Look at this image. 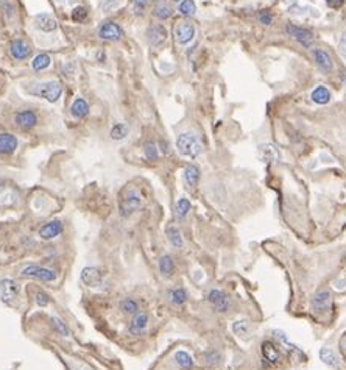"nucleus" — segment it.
Returning <instances> with one entry per match:
<instances>
[{
    "label": "nucleus",
    "instance_id": "f257e3e1",
    "mask_svg": "<svg viewBox=\"0 0 346 370\" xmlns=\"http://www.w3.org/2000/svg\"><path fill=\"white\" fill-rule=\"evenodd\" d=\"M176 147H178V151L182 157L191 158V160L198 158L203 151V144H201L200 138L194 133L179 135L178 139H176Z\"/></svg>",
    "mask_w": 346,
    "mask_h": 370
},
{
    "label": "nucleus",
    "instance_id": "f03ea898",
    "mask_svg": "<svg viewBox=\"0 0 346 370\" xmlns=\"http://www.w3.org/2000/svg\"><path fill=\"white\" fill-rule=\"evenodd\" d=\"M142 197L136 191H128L119 202V214L123 219H128L141 208Z\"/></svg>",
    "mask_w": 346,
    "mask_h": 370
},
{
    "label": "nucleus",
    "instance_id": "7ed1b4c3",
    "mask_svg": "<svg viewBox=\"0 0 346 370\" xmlns=\"http://www.w3.org/2000/svg\"><path fill=\"white\" fill-rule=\"evenodd\" d=\"M20 275L24 278H35L44 283H52L56 280V272L52 269H47L44 266H38V264H30L27 267L22 269Z\"/></svg>",
    "mask_w": 346,
    "mask_h": 370
},
{
    "label": "nucleus",
    "instance_id": "20e7f679",
    "mask_svg": "<svg viewBox=\"0 0 346 370\" xmlns=\"http://www.w3.org/2000/svg\"><path fill=\"white\" fill-rule=\"evenodd\" d=\"M207 301L217 313H226L231 306L229 295L220 289H211L207 294Z\"/></svg>",
    "mask_w": 346,
    "mask_h": 370
},
{
    "label": "nucleus",
    "instance_id": "39448f33",
    "mask_svg": "<svg viewBox=\"0 0 346 370\" xmlns=\"http://www.w3.org/2000/svg\"><path fill=\"white\" fill-rule=\"evenodd\" d=\"M310 304L313 308V311H317V313L329 311L331 306H332V294H331V291L326 289V288L317 291L315 295H313L312 300H310Z\"/></svg>",
    "mask_w": 346,
    "mask_h": 370
},
{
    "label": "nucleus",
    "instance_id": "423d86ee",
    "mask_svg": "<svg viewBox=\"0 0 346 370\" xmlns=\"http://www.w3.org/2000/svg\"><path fill=\"white\" fill-rule=\"evenodd\" d=\"M150 323V316L145 311H139L137 314L133 316L130 325H128V333L131 336H142L147 331V327Z\"/></svg>",
    "mask_w": 346,
    "mask_h": 370
},
{
    "label": "nucleus",
    "instance_id": "0eeeda50",
    "mask_svg": "<svg viewBox=\"0 0 346 370\" xmlns=\"http://www.w3.org/2000/svg\"><path fill=\"white\" fill-rule=\"evenodd\" d=\"M81 281L89 288H100L103 285V273L97 267H84L81 270Z\"/></svg>",
    "mask_w": 346,
    "mask_h": 370
},
{
    "label": "nucleus",
    "instance_id": "6e6552de",
    "mask_svg": "<svg viewBox=\"0 0 346 370\" xmlns=\"http://www.w3.org/2000/svg\"><path fill=\"white\" fill-rule=\"evenodd\" d=\"M287 33H289L293 39H296L298 42H301L304 47H310V46L313 44V35H312V32H309V30H306V28H303V27H296V25H293V24H289V25H287Z\"/></svg>",
    "mask_w": 346,
    "mask_h": 370
},
{
    "label": "nucleus",
    "instance_id": "1a4fd4ad",
    "mask_svg": "<svg viewBox=\"0 0 346 370\" xmlns=\"http://www.w3.org/2000/svg\"><path fill=\"white\" fill-rule=\"evenodd\" d=\"M195 36V28L192 24L189 22H179L175 27V39L179 44H187L191 42Z\"/></svg>",
    "mask_w": 346,
    "mask_h": 370
},
{
    "label": "nucleus",
    "instance_id": "9d476101",
    "mask_svg": "<svg viewBox=\"0 0 346 370\" xmlns=\"http://www.w3.org/2000/svg\"><path fill=\"white\" fill-rule=\"evenodd\" d=\"M273 337L279 342V345H281V347H284L286 352L290 353L293 358H296V359H298V358H299V359H304V355L299 352L298 347H295V345L289 341V337H287V334H286L284 331H281V330H273Z\"/></svg>",
    "mask_w": 346,
    "mask_h": 370
},
{
    "label": "nucleus",
    "instance_id": "9b49d317",
    "mask_svg": "<svg viewBox=\"0 0 346 370\" xmlns=\"http://www.w3.org/2000/svg\"><path fill=\"white\" fill-rule=\"evenodd\" d=\"M61 92H62V88H61V84H59L58 81H47V83H44V84L41 86L39 96L44 97L47 102L53 103V102H56V100L59 99Z\"/></svg>",
    "mask_w": 346,
    "mask_h": 370
},
{
    "label": "nucleus",
    "instance_id": "f8f14e48",
    "mask_svg": "<svg viewBox=\"0 0 346 370\" xmlns=\"http://www.w3.org/2000/svg\"><path fill=\"white\" fill-rule=\"evenodd\" d=\"M99 36L105 41H119L122 36V28L116 22H105L99 30Z\"/></svg>",
    "mask_w": 346,
    "mask_h": 370
},
{
    "label": "nucleus",
    "instance_id": "ddd939ff",
    "mask_svg": "<svg viewBox=\"0 0 346 370\" xmlns=\"http://www.w3.org/2000/svg\"><path fill=\"white\" fill-rule=\"evenodd\" d=\"M16 123L20 130H31L38 123V117L33 111L24 110L16 114Z\"/></svg>",
    "mask_w": 346,
    "mask_h": 370
},
{
    "label": "nucleus",
    "instance_id": "4468645a",
    "mask_svg": "<svg viewBox=\"0 0 346 370\" xmlns=\"http://www.w3.org/2000/svg\"><path fill=\"white\" fill-rule=\"evenodd\" d=\"M19 291H20L19 285L13 280L0 281V298H2L5 303H10L11 300H14L17 297Z\"/></svg>",
    "mask_w": 346,
    "mask_h": 370
},
{
    "label": "nucleus",
    "instance_id": "2eb2a0df",
    "mask_svg": "<svg viewBox=\"0 0 346 370\" xmlns=\"http://www.w3.org/2000/svg\"><path fill=\"white\" fill-rule=\"evenodd\" d=\"M62 233V224L61 221H49L47 224H44L39 230V236L44 241H52L55 237H58Z\"/></svg>",
    "mask_w": 346,
    "mask_h": 370
},
{
    "label": "nucleus",
    "instance_id": "dca6fc26",
    "mask_svg": "<svg viewBox=\"0 0 346 370\" xmlns=\"http://www.w3.org/2000/svg\"><path fill=\"white\" fill-rule=\"evenodd\" d=\"M147 39L151 46H161L167 39V30L163 25H150L147 28Z\"/></svg>",
    "mask_w": 346,
    "mask_h": 370
},
{
    "label": "nucleus",
    "instance_id": "f3484780",
    "mask_svg": "<svg viewBox=\"0 0 346 370\" xmlns=\"http://www.w3.org/2000/svg\"><path fill=\"white\" fill-rule=\"evenodd\" d=\"M17 148V138L11 133H0V153L11 155Z\"/></svg>",
    "mask_w": 346,
    "mask_h": 370
},
{
    "label": "nucleus",
    "instance_id": "a211bd4d",
    "mask_svg": "<svg viewBox=\"0 0 346 370\" xmlns=\"http://www.w3.org/2000/svg\"><path fill=\"white\" fill-rule=\"evenodd\" d=\"M259 155H261L262 161L268 163V164L279 161V151L273 144H262L259 147Z\"/></svg>",
    "mask_w": 346,
    "mask_h": 370
},
{
    "label": "nucleus",
    "instance_id": "6ab92c4d",
    "mask_svg": "<svg viewBox=\"0 0 346 370\" xmlns=\"http://www.w3.org/2000/svg\"><path fill=\"white\" fill-rule=\"evenodd\" d=\"M10 52H11L13 58H16V59H25V58L30 55L31 49H30V46H28L25 41H22V39H16V41L11 42V46H10Z\"/></svg>",
    "mask_w": 346,
    "mask_h": 370
},
{
    "label": "nucleus",
    "instance_id": "aec40b11",
    "mask_svg": "<svg viewBox=\"0 0 346 370\" xmlns=\"http://www.w3.org/2000/svg\"><path fill=\"white\" fill-rule=\"evenodd\" d=\"M119 310H120L125 316H134V314H137V313L141 311V310H139V303H137L134 298H131V297L122 298L120 303H119Z\"/></svg>",
    "mask_w": 346,
    "mask_h": 370
},
{
    "label": "nucleus",
    "instance_id": "412c9836",
    "mask_svg": "<svg viewBox=\"0 0 346 370\" xmlns=\"http://www.w3.org/2000/svg\"><path fill=\"white\" fill-rule=\"evenodd\" d=\"M184 180L189 188H195L200 181V169L194 164H189L184 169Z\"/></svg>",
    "mask_w": 346,
    "mask_h": 370
},
{
    "label": "nucleus",
    "instance_id": "4be33fe9",
    "mask_svg": "<svg viewBox=\"0 0 346 370\" xmlns=\"http://www.w3.org/2000/svg\"><path fill=\"white\" fill-rule=\"evenodd\" d=\"M36 24L42 32H53V30H56V27H58L56 19L50 14H38Z\"/></svg>",
    "mask_w": 346,
    "mask_h": 370
},
{
    "label": "nucleus",
    "instance_id": "5701e85b",
    "mask_svg": "<svg viewBox=\"0 0 346 370\" xmlns=\"http://www.w3.org/2000/svg\"><path fill=\"white\" fill-rule=\"evenodd\" d=\"M175 362L181 370H192L194 368V358L184 350L175 353Z\"/></svg>",
    "mask_w": 346,
    "mask_h": 370
},
{
    "label": "nucleus",
    "instance_id": "b1692460",
    "mask_svg": "<svg viewBox=\"0 0 346 370\" xmlns=\"http://www.w3.org/2000/svg\"><path fill=\"white\" fill-rule=\"evenodd\" d=\"M320 359L329 365V367H334V368H340V358L337 356V353L331 349H321L320 350Z\"/></svg>",
    "mask_w": 346,
    "mask_h": 370
},
{
    "label": "nucleus",
    "instance_id": "393cba45",
    "mask_svg": "<svg viewBox=\"0 0 346 370\" xmlns=\"http://www.w3.org/2000/svg\"><path fill=\"white\" fill-rule=\"evenodd\" d=\"M313 58H315V61H317V64L321 68V71H326V72H329L331 69H332V61H331V58H329V55L325 52V50H321V49H317V50H313Z\"/></svg>",
    "mask_w": 346,
    "mask_h": 370
},
{
    "label": "nucleus",
    "instance_id": "a878e982",
    "mask_svg": "<svg viewBox=\"0 0 346 370\" xmlns=\"http://www.w3.org/2000/svg\"><path fill=\"white\" fill-rule=\"evenodd\" d=\"M159 272H161L163 276H166V278H169V276L173 275V272H175V261H173L172 256L163 255L159 258Z\"/></svg>",
    "mask_w": 346,
    "mask_h": 370
},
{
    "label": "nucleus",
    "instance_id": "bb28decb",
    "mask_svg": "<svg viewBox=\"0 0 346 370\" xmlns=\"http://www.w3.org/2000/svg\"><path fill=\"white\" fill-rule=\"evenodd\" d=\"M169 300L173 306H182L187 301V292L184 288H173L169 291Z\"/></svg>",
    "mask_w": 346,
    "mask_h": 370
},
{
    "label": "nucleus",
    "instance_id": "cd10ccee",
    "mask_svg": "<svg viewBox=\"0 0 346 370\" xmlns=\"http://www.w3.org/2000/svg\"><path fill=\"white\" fill-rule=\"evenodd\" d=\"M262 355H264V358H265L268 362H271V364H274V362L279 361V350H278L276 345L271 344L270 341H265V342L262 344Z\"/></svg>",
    "mask_w": 346,
    "mask_h": 370
},
{
    "label": "nucleus",
    "instance_id": "c85d7f7f",
    "mask_svg": "<svg viewBox=\"0 0 346 370\" xmlns=\"http://www.w3.org/2000/svg\"><path fill=\"white\" fill-rule=\"evenodd\" d=\"M166 234L170 241V244L175 247V249H182V245H184V241H182V236H181V231L173 227V225H169L166 228Z\"/></svg>",
    "mask_w": 346,
    "mask_h": 370
},
{
    "label": "nucleus",
    "instance_id": "c756f323",
    "mask_svg": "<svg viewBox=\"0 0 346 370\" xmlns=\"http://www.w3.org/2000/svg\"><path fill=\"white\" fill-rule=\"evenodd\" d=\"M71 113H72L74 117H77V119H83V117L87 116V113H89V106H87V103H86L83 99H77V100L72 103Z\"/></svg>",
    "mask_w": 346,
    "mask_h": 370
},
{
    "label": "nucleus",
    "instance_id": "7c9ffc66",
    "mask_svg": "<svg viewBox=\"0 0 346 370\" xmlns=\"http://www.w3.org/2000/svg\"><path fill=\"white\" fill-rule=\"evenodd\" d=\"M329 99H331V92H329L328 88H325V86H318L315 91L312 92V100L315 102V103H318V105L328 103Z\"/></svg>",
    "mask_w": 346,
    "mask_h": 370
},
{
    "label": "nucleus",
    "instance_id": "2f4dec72",
    "mask_svg": "<svg viewBox=\"0 0 346 370\" xmlns=\"http://www.w3.org/2000/svg\"><path fill=\"white\" fill-rule=\"evenodd\" d=\"M128 133H130V127L127 125V123H123V122L116 123V125L112 127V130H111V139L122 141V139H125L128 136Z\"/></svg>",
    "mask_w": 346,
    "mask_h": 370
},
{
    "label": "nucleus",
    "instance_id": "473e14b6",
    "mask_svg": "<svg viewBox=\"0 0 346 370\" xmlns=\"http://www.w3.org/2000/svg\"><path fill=\"white\" fill-rule=\"evenodd\" d=\"M233 331L239 337H248V334L251 331V325L248 320H237L233 323Z\"/></svg>",
    "mask_w": 346,
    "mask_h": 370
},
{
    "label": "nucleus",
    "instance_id": "72a5a7b5",
    "mask_svg": "<svg viewBox=\"0 0 346 370\" xmlns=\"http://www.w3.org/2000/svg\"><path fill=\"white\" fill-rule=\"evenodd\" d=\"M31 66H33L35 71H42V69L49 68V66H50V56H49L47 53H39V55L33 59Z\"/></svg>",
    "mask_w": 346,
    "mask_h": 370
},
{
    "label": "nucleus",
    "instance_id": "f704fd0d",
    "mask_svg": "<svg viewBox=\"0 0 346 370\" xmlns=\"http://www.w3.org/2000/svg\"><path fill=\"white\" fill-rule=\"evenodd\" d=\"M189 211H191V202H189V199H186V197H181L176 203V215L179 219H184L189 214Z\"/></svg>",
    "mask_w": 346,
    "mask_h": 370
},
{
    "label": "nucleus",
    "instance_id": "c9c22d12",
    "mask_svg": "<svg viewBox=\"0 0 346 370\" xmlns=\"http://www.w3.org/2000/svg\"><path fill=\"white\" fill-rule=\"evenodd\" d=\"M50 322H52V327H53V330L59 334V336H69L71 334V331H69V328H67V325L62 322L59 317H50Z\"/></svg>",
    "mask_w": 346,
    "mask_h": 370
},
{
    "label": "nucleus",
    "instance_id": "e433bc0d",
    "mask_svg": "<svg viewBox=\"0 0 346 370\" xmlns=\"http://www.w3.org/2000/svg\"><path fill=\"white\" fill-rule=\"evenodd\" d=\"M197 11V7L194 4V0H182L181 5H179V13L184 14V16H189L192 17Z\"/></svg>",
    "mask_w": 346,
    "mask_h": 370
},
{
    "label": "nucleus",
    "instance_id": "4c0bfd02",
    "mask_svg": "<svg viewBox=\"0 0 346 370\" xmlns=\"http://www.w3.org/2000/svg\"><path fill=\"white\" fill-rule=\"evenodd\" d=\"M144 153H145L147 160H150V161H158V158H159L158 147H156V144H153V142H147V144H145Z\"/></svg>",
    "mask_w": 346,
    "mask_h": 370
},
{
    "label": "nucleus",
    "instance_id": "58836bf2",
    "mask_svg": "<svg viewBox=\"0 0 346 370\" xmlns=\"http://www.w3.org/2000/svg\"><path fill=\"white\" fill-rule=\"evenodd\" d=\"M203 358H204V361H206L209 365H215V364H218V362H220V359H222V356H220V353H218L217 350H214V349L206 350V352L203 353Z\"/></svg>",
    "mask_w": 346,
    "mask_h": 370
},
{
    "label": "nucleus",
    "instance_id": "ea45409f",
    "mask_svg": "<svg viewBox=\"0 0 346 370\" xmlns=\"http://www.w3.org/2000/svg\"><path fill=\"white\" fill-rule=\"evenodd\" d=\"M154 16L163 19V20H164V19H169V17L172 16V8H170L169 5L163 4V5H159L158 8L154 10Z\"/></svg>",
    "mask_w": 346,
    "mask_h": 370
},
{
    "label": "nucleus",
    "instance_id": "a19ab883",
    "mask_svg": "<svg viewBox=\"0 0 346 370\" xmlns=\"http://www.w3.org/2000/svg\"><path fill=\"white\" fill-rule=\"evenodd\" d=\"M87 17V10L84 7H77L74 11H72V19L75 22H83L84 19Z\"/></svg>",
    "mask_w": 346,
    "mask_h": 370
},
{
    "label": "nucleus",
    "instance_id": "79ce46f5",
    "mask_svg": "<svg viewBox=\"0 0 346 370\" xmlns=\"http://www.w3.org/2000/svg\"><path fill=\"white\" fill-rule=\"evenodd\" d=\"M35 300H36V303H38L39 306H42V308L50 303V297H49L44 291H38L36 295H35Z\"/></svg>",
    "mask_w": 346,
    "mask_h": 370
},
{
    "label": "nucleus",
    "instance_id": "37998d69",
    "mask_svg": "<svg viewBox=\"0 0 346 370\" xmlns=\"http://www.w3.org/2000/svg\"><path fill=\"white\" fill-rule=\"evenodd\" d=\"M258 17H259V20H261L262 24H265V25H270V24L273 22V16H271L268 11H261Z\"/></svg>",
    "mask_w": 346,
    "mask_h": 370
},
{
    "label": "nucleus",
    "instance_id": "c03bdc74",
    "mask_svg": "<svg viewBox=\"0 0 346 370\" xmlns=\"http://www.w3.org/2000/svg\"><path fill=\"white\" fill-rule=\"evenodd\" d=\"M133 7L136 8V11H142L147 8V5L150 4V0H131Z\"/></svg>",
    "mask_w": 346,
    "mask_h": 370
},
{
    "label": "nucleus",
    "instance_id": "a18cd8bd",
    "mask_svg": "<svg viewBox=\"0 0 346 370\" xmlns=\"http://www.w3.org/2000/svg\"><path fill=\"white\" fill-rule=\"evenodd\" d=\"M326 4H328V7L337 10V8H341L344 5V0H326Z\"/></svg>",
    "mask_w": 346,
    "mask_h": 370
},
{
    "label": "nucleus",
    "instance_id": "49530a36",
    "mask_svg": "<svg viewBox=\"0 0 346 370\" xmlns=\"http://www.w3.org/2000/svg\"><path fill=\"white\" fill-rule=\"evenodd\" d=\"M340 352L343 353V356L346 358V333L341 336V339H340Z\"/></svg>",
    "mask_w": 346,
    "mask_h": 370
},
{
    "label": "nucleus",
    "instance_id": "de8ad7c7",
    "mask_svg": "<svg viewBox=\"0 0 346 370\" xmlns=\"http://www.w3.org/2000/svg\"><path fill=\"white\" fill-rule=\"evenodd\" d=\"M340 52H341V55L346 58V33L341 36V39H340Z\"/></svg>",
    "mask_w": 346,
    "mask_h": 370
},
{
    "label": "nucleus",
    "instance_id": "09e8293b",
    "mask_svg": "<svg viewBox=\"0 0 346 370\" xmlns=\"http://www.w3.org/2000/svg\"><path fill=\"white\" fill-rule=\"evenodd\" d=\"M4 188H5V181H4V180H0V192L4 191Z\"/></svg>",
    "mask_w": 346,
    "mask_h": 370
},
{
    "label": "nucleus",
    "instance_id": "8fccbe9b",
    "mask_svg": "<svg viewBox=\"0 0 346 370\" xmlns=\"http://www.w3.org/2000/svg\"><path fill=\"white\" fill-rule=\"evenodd\" d=\"M341 78H343V81L346 83V75H341Z\"/></svg>",
    "mask_w": 346,
    "mask_h": 370
},
{
    "label": "nucleus",
    "instance_id": "3c124183",
    "mask_svg": "<svg viewBox=\"0 0 346 370\" xmlns=\"http://www.w3.org/2000/svg\"><path fill=\"white\" fill-rule=\"evenodd\" d=\"M173 2H179V0H173Z\"/></svg>",
    "mask_w": 346,
    "mask_h": 370
}]
</instances>
